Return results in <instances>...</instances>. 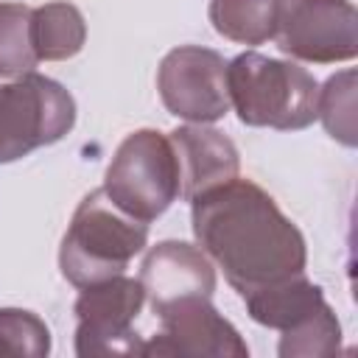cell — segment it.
Masks as SVG:
<instances>
[{"instance_id":"1","label":"cell","mask_w":358,"mask_h":358,"mask_svg":"<svg viewBox=\"0 0 358 358\" xmlns=\"http://www.w3.org/2000/svg\"><path fill=\"white\" fill-rule=\"evenodd\" d=\"M199 249L218 263L243 299L277 280L305 274L308 246L299 227L249 179H229L190 201Z\"/></svg>"},{"instance_id":"2","label":"cell","mask_w":358,"mask_h":358,"mask_svg":"<svg viewBox=\"0 0 358 358\" xmlns=\"http://www.w3.org/2000/svg\"><path fill=\"white\" fill-rule=\"evenodd\" d=\"M227 92L243 126L299 131L316 120L319 84L296 62L246 50L227 62Z\"/></svg>"},{"instance_id":"3","label":"cell","mask_w":358,"mask_h":358,"mask_svg":"<svg viewBox=\"0 0 358 358\" xmlns=\"http://www.w3.org/2000/svg\"><path fill=\"white\" fill-rule=\"evenodd\" d=\"M148 224L123 213L103 187L90 190L62 238L59 268L67 282L87 288L109 277L126 274L129 263L145 249Z\"/></svg>"},{"instance_id":"4","label":"cell","mask_w":358,"mask_h":358,"mask_svg":"<svg viewBox=\"0 0 358 358\" xmlns=\"http://www.w3.org/2000/svg\"><path fill=\"white\" fill-rule=\"evenodd\" d=\"M103 193L137 221L151 224L179 199V165L168 134L157 129H137L117 145Z\"/></svg>"},{"instance_id":"5","label":"cell","mask_w":358,"mask_h":358,"mask_svg":"<svg viewBox=\"0 0 358 358\" xmlns=\"http://www.w3.org/2000/svg\"><path fill=\"white\" fill-rule=\"evenodd\" d=\"M76 126V101L53 78L28 73L0 84V165L59 143Z\"/></svg>"},{"instance_id":"6","label":"cell","mask_w":358,"mask_h":358,"mask_svg":"<svg viewBox=\"0 0 358 358\" xmlns=\"http://www.w3.org/2000/svg\"><path fill=\"white\" fill-rule=\"evenodd\" d=\"M271 39L299 62H350L358 56V11L350 0H277Z\"/></svg>"},{"instance_id":"7","label":"cell","mask_w":358,"mask_h":358,"mask_svg":"<svg viewBox=\"0 0 358 358\" xmlns=\"http://www.w3.org/2000/svg\"><path fill=\"white\" fill-rule=\"evenodd\" d=\"M78 291L73 305L78 319L76 355H140L143 341L134 330V319L145 305L140 277L117 274Z\"/></svg>"},{"instance_id":"8","label":"cell","mask_w":358,"mask_h":358,"mask_svg":"<svg viewBox=\"0 0 358 358\" xmlns=\"http://www.w3.org/2000/svg\"><path fill=\"white\" fill-rule=\"evenodd\" d=\"M157 90L165 109L187 123H215L229 112L227 62L201 45L168 50L157 70Z\"/></svg>"},{"instance_id":"9","label":"cell","mask_w":358,"mask_h":358,"mask_svg":"<svg viewBox=\"0 0 358 358\" xmlns=\"http://www.w3.org/2000/svg\"><path fill=\"white\" fill-rule=\"evenodd\" d=\"M154 333L140 355H190V358H246L249 347L229 319H224L210 296H185L157 313Z\"/></svg>"},{"instance_id":"10","label":"cell","mask_w":358,"mask_h":358,"mask_svg":"<svg viewBox=\"0 0 358 358\" xmlns=\"http://www.w3.org/2000/svg\"><path fill=\"white\" fill-rule=\"evenodd\" d=\"M140 282L148 305L159 313L185 296H213L215 268L199 246L185 241H159L143 257Z\"/></svg>"},{"instance_id":"11","label":"cell","mask_w":358,"mask_h":358,"mask_svg":"<svg viewBox=\"0 0 358 358\" xmlns=\"http://www.w3.org/2000/svg\"><path fill=\"white\" fill-rule=\"evenodd\" d=\"M179 165V199L196 196L229 182L241 171V154L235 143L210 123H187L168 134Z\"/></svg>"},{"instance_id":"12","label":"cell","mask_w":358,"mask_h":358,"mask_svg":"<svg viewBox=\"0 0 358 358\" xmlns=\"http://www.w3.org/2000/svg\"><path fill=\"white\" fill-rule=\"evenodd\" d=\"M324 294L316 282H310L305 274H294L285 280H277L271 285H263L243 296L246 313L271 330H291L310 313H316L324 305Z\"/></svg>"},{"instance_id":"13","label":"cell","mask_w":358,"mask_h":358,"mask_svg":"<svg viewBox=\"0 0 358 358\" xmlns=\"http://www.w3.org/2000/svg\"><path fill=\"white\" fill-rule=\"evenodd\" d=\"M87 22L78 6L67 0L42 3L31 11V45L39 62H64L81 53Z\"/></svg>"},{"instance_id":"14","label":"cell","mask_w":358,"mask_h":358,"mask_svg":"<svg viewBox=\"0 0 358 358\" xmlns=\"http://www.w3.org/2000/svg\"><path fill=\"white\" fill-rule=\"evenodd\" d=\"M207 17L224 39L238 45H263L274 36L277 0H210Z\"/></svg>"},{"instance_id":"15","label":"cell","mask_w":358,"mask_h":358,"mask_svg":"<svg viewBox=\"0 0 358 358\" xmlns=\"http://www.w3.org/2000/svg\"><path fill=\"white\" fill-rule=\"evenodd\" d=\"M31 6L0 3V78H20L39 64L31 45Z\"/></svg>"},{"instance_id":"16","label":"cell","mask_w":358,"mask_h":358,"mask_svg":"<svg viewBox=\"0 0 358 358\" xmlns=\"http://www.w3.org/2000/svg\"><path fill=\"white\" fill-rule=\"evenodd\" d=\"M316 117H322L324 131L347 148H355L358 129H355V70L347 67L324 81L319 90Z\"/></svg>"},{"instance_id":"17","label":"cell","mask_w":358,"mask_h":358,"mask_svg":"<svg viewBox=\"0 0 358 358\" xmlns=\"http://www.w3.org/2000/svg\"><path fill=\"white\" fill-rule=\"evenodd\" d=\"M341 350V324L333 308L324 302L316 313L280 336L277 352L282 358H324Z\"/></svg>"},{"instance_id":"18","label":"cell","mask_w":358,"mask_h":358,"mask_svg":"<svg viewBox=\"0 0 358 358\" xmlns=\"http://www.w3.org/2000/svg\"><path fill=\"white\" fill-rule=\"evenodd\" d=\"M48 352L50 330L34 310L0 308V355L45 358Z\"/></svg>"}]
</instances>
